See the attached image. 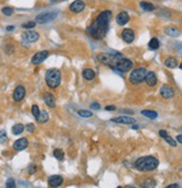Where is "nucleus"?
Masks as SVG:
<instances>
[{
  "label": "nucleus",
  "instance_id": "36",
  "mask_svg": "<svg viewBox=\"0 0 182 188\" xmlns=\"http://www.w3.org/2000/svg\"><path fill=\"white\" fill-rule=\"evenodd\" d=\"M25 129H27V131H28V133H34L35 129H36V126H35L34 124H27V125H26Z\"/></svg>",
  "mask_w": 182,
  "mask_h": 188
},
{
  "label": "nucleus",
  "instance_id": "22",
  "mask_svg": "<svg viewBox=\"0 0 182 188\" xmlns=\"http://www.w3.org/2000/svg\"><path fill=\"white\" fill-rule=\"evenodd\" d=\"M164 65L168 67V68L173 69V68H175V67L178 66V61H176V59L173 58V57H169V58L165 59Z\"/></svg>",
  "mask_w": 182,
  "mask_h": 188
},
{
  "label": "nucleus",
  "instance_id": "18",
  "mask_svg": "<svg viewBox=\"0 0 182 188\" xmlns=\"http://www.w3.org/2000/svg\"><path fill=\"white\" fill-rule=\"evenodd\" d=\"M44 101L46 102V105H47L48 107L51 108H54L56 106V100H55L53 95L49 94V92H46V94L44 95Z\"/></svg>",
  "mask_w": 182,
  "mask_h": 188
},
{
  "label": "nucleus",
  "instance_id": "38",
  "mask_svg": "<svg viewBox=\"0 0 182 188\" xmlns=\"http://www.w3.org/2000/svg\"><path fill=\"white\" fill-rule=\"evenodd\" d=\"M91 108H92V109H96V110H98V109L101 108V106H100V104L95 102V104H92V105H91Z\"/></svg>",
  "mask_w": 182,
  "mask_h": 188
},
{
  "label": "nucleus",
  "instance_id": "15",
  "mask_svg": "<svg viewBox=\"0 0 182 188\" xmlns=\"http://www.w3.org/2000/svg\"><path fill=\"white\" fill-rule=\"evenodd\" d=\"M122 38L125 42L127 44H131L135 38V35H134V31L132 30V29H124L122 31Z\"/></svg>",
  "mask_w": 182,
  "mask_h": 188
},
{
  "label": "nucleus",
  "instance_id": "33",
  "mask_svg": "<svg viewBox=\"0 0 182 188\" xmlns=\"http://www.w3.org/2000/svg\"><path fill=\"white\" fill-rule=\"evenodd\" d=\"M39 113H40V109H39V107H38L37 105H34L33 107H31V113L34 115L35 118H37V117H38Z\"/></svg>",
  "mask_w": 182,
  "mask_h": 188
},
{
  "label": "nucleus",
  "instance_id": "32",
  "mask_svg": "<svg viewBox=\"0 0 182 188\" xmlns=\"http://www.w3.org/2000/svg\"><path fill=\"white\" fill-rule=\"evenodd\" d=\"M21 27H23L24 29H33V28L36 27V22H35V21H28V22H26V24H24Z\"/></svg>",
  "mask_w": 182,
  "mask_h": 188
},
{
  "label": "nucleus",
  "instance_id": "3",
  "mask_svg": "<svg viewBox=\"0 0 182 188\" xmlns=\"http://www.w3.org/2000/svg\"><path fill=\"white\" fill-rule=\"evenodd\" d=\"M45 80L48 87L51 88H57L62 81V72L59 69H49L47 70L45 76Z\"/></svg>",
  "mask_w": 182,
  "mask_h": 188
},
{
  "label": "nucleus",
  "instance_id": "5",
  "mask_svg": "<svg viewBox=\"0 0 182 188\" xmlns=\"http://www.w3.org/2000/svg\"><path fill=\"white\" fill-rule=\"evenodd\" d=\"M133 67V62H132L130 59H126V58H120L118 59L116 64H115V67H112V68H116L118 70L122 72H126L129 71Z\"/></svg>",
  "mask_w": 182,
  "mask_h": 188
},
{
  "label": "nucleus",
  "instance_id": "25",
  "mask_svg": "<svg viewBox=\"0 0 182 188\" xmlns=\"http://www.w3.org/2000/svg\"><path fill=\"white\" fill-rule=\"evenodd\" d=\"M159 47H160L159 40H158L157 38H152L151 40H150V42H149V48L152 50H157L159 49Z\"/></svg>",
  "mask_w": 182,
  "mask_h": 188
},
{
  "label": "nucleus",
  "instance_id": "13",
  "mask_svg": "<svg viewBox=\"0 0 182 188\" xmlns=\"http://www.w3.org/2000/svg\"><path fill=\"white\" fill-rule=\"evenodd\" d=\"M28 147V140L27 138H19L18 140H16L14 143V149L17 150V152H21V150H25L26 148Z\"/></svg>",
  "mask_w": 182,
  "mask_h": 188
},
{
  "label": "nucleus",
  "instance_id": "8",
  "mask_svg": "<svg viewBox=\"0 0 182 188\" xmlns=\"http://www.w3.org/2000/svg\"><path fill=\"white\" fill-rule=\"evenodd\" d=\"M39 39V35L36 31H26L23 35V42H27V44H31V42H36Z\"/></svg>",
  "mask_w": 182,
  "mask_h": 188
},
{
  "label": "nucleus",
  "instance_id": "23",
  "mask_svg": "<svg viewBox=\"0 0 182 188\" xmlns=\"http://www.w3.org/2000/svg\"><path fill=\"white\" fill-rule=\"evenodd\" d=\"M25 130V126L23 124H16L12 126V134L14 135H20Z\"/></svg>",
  "mask_w": 182,
  "mask_h": 188
},
{
  "label": "nucleus",
  "instance_id": "41",
  "mask_svg": "<svg viewBox=\"0 0 182 188\" xmlns=\"http://www.w3.org/2000/svg\"><path fill=\"white\" fill-rule=\"evenodd\" d=\"M176 140L179 141L180 144H182V135H178V136H176Z\"/></svg>",
  "mask_w": 182,
  "mask_h": 188
},
{
  "label": "nucleus",
  "instance_id": "35",
  "mask_svg": "<svg viewBox=\"0 0 182 188\" xmlns=\"http://www.w3.org/2000/svg\"><path fill=\"white\" fill-rule=\"evenodd\" d=\"M164 140L166 141V143H168V144H170L172 147H175V146H176V141H175V140H173V139L171 138V137H170V136H169V135L166 136V137H165V138H164Z\"/></svg>",
  "mask_w": 182,
  "mask_h": 188
},
{
  "label": "nucleus",
  "instance_id": "16",
  "mask_svg": "<svg viewBox=\"0 0 182 188\" xmlns=\"http://www.w3.org/2000/svg\"><path fill=\"white\" fill-rule=\"evenodd\" d=\"M112 122H118V124L131 125V124H135V119L132 118V117H127V116H121V117H116V118H113Z\"/></svg>",
  "mask_w": 182,
  "mask_h": 188
},
{
  "label": "nucleus",
  "instance_id": "34",
  "mask_svg": "<svg viewBox=\"0 0 182 188\" xmlns=\"http://www.w3.org/2000/svg\"><path fill=\"white\" fill-rule=\"evenodd\" d=\"M6 187L7 188H15L16 187V182H15L14 178H9V179H7Z\"/></svg>",
  "mask_w": 182,
  "mask_h": 188
},
{
  "label": "nucleus",
  "instance_id": "29",
  "mask_svg": "<svg viewBox=\"0 0 182 188\" xmlns=\"http://www.w3.org/2000/svg\"><path fill=\"white\" fill-rule=\"evenodd\" d=\"M77 113H78L81 117H84V118H88V117H92L93 116V113L90 110H78L77 111Z\"/></svg>",
  "mask_w": 182,
  "mask_h": 188
},
{
  "label": "nucleus",
  "instance_id": "12",
  "mask_svg": "<svg viewBox=\"0 0 182 188\" xmlns=\"http://www.w3.org/2000/svg\"><path fill=\"white\" fill-rule=\"evenodd\" d=\"M63 183H64V179L59 175H54V176H51L48 178V186L49 187H58Z\"/></svg>",
  "mask_w": 182,
  "mask_h": 188
},
{
  "label": "nucleus",
  "instance_id": "10",
  "mask_svg": "<svg viewBox=\"0 0 182 188\" xmlns=\"http://www.w3.org/2000/svg\"><path fill=\"white\" fill-rule=\"evenodd\" d=\"M26 95V89L24 86H18L16 87V89L14 90V94H12V98H14L15 101H20V100L24 99V97Z\"/></svg>",
  "mask_w": 182,
  "mask_h": 188
},
{
  "label": "nucleus",
  "instance_id": "7",
  "mask_svg": "<svg viewBox=\"0 0 182 188\" xmlns=\"http://www.w3.org/2000/svg\"><path fill=\"white\" fill-rule=\"evenodd\" d=\"M49 56V53L47 50H42V51H38L37 53H35L31 58V64L33 65H40L42 62L46 60Z\"/></svg>",
  "mask_w": 182,
  "mask_h": 188
},
{
  "label": "nucleus",
  "instance_id": "26",
  "mask_svg": "<svg viewBox=\"0 0 182 188\" xmlns=\"http://www.w3.org/2000/svg\"><path fill=\"white\" fill-rule=\"evenodd\" d=\"M143 116L148 117V118H151V119H155L158 117V113L157 111H153V110H142L141 111Z\"/></svg>",
  "mask_w": 182,
  "mask_h": 188
},
{
  "label": "nucleus",
  "instance_id": "30",
  "mask_svg": "<svg viewBox=\"0 0 182 188\" xmlns=\"http://www.w3.org/2000/svg\"><path fill=\"white\" fill-rule=\"evenodd\" d=\"M1 12H2L5 16L10 17L12 14H14V9H12L11 7H3L2 10H1Z\"/></svg>",
  "mask_w": 182,
  "mask_h": 188
},
{
  "label": "nucleus",
  "instance_id": "11",
  "mask_svg": "<svg viewBox=\"0 0 182 188\" xmlns=\"http://www.w3.org/2000/svg\"><path fill=\"white\" fill-rule=\"evenodd\" d=\"M160 95H161L164 99H170V98H172V97L174 96V89L171 86L165 85V86H163L162 88L160 89Z\"/></svg>",
  "mask_w": 182,
  "mask_h": 188
},
{
  "label": "nucleus",
  "instance_id": "40",
  "mask_svg": "<svg viewBox=\"0 0 182 188\" xmlns=\"http://www.w3.org/2000/svg\"><path fill=\"white\" fill-rule=\"evenodd\" d=\"M106 110H115V106H106Z\"/></svg>",
  "mask_w": 182,
  "mask_h": 188
},
{
  "label": "nucleus",
  "instance_id": "42",
  "mask_svg": "<svg viewBox=\"0 0 182 188\" xmlns=\"http://www.w3.org/2000/svg\"><path fill=\"white\" fill-rule=\"evenodd\" d=\"M14 29H15L14 26H8V27H7V31H11L14 30Z\"/></svg>",
  "mask_w": 182,
  "mask_h": 188
},
{
  "label": "nucleus",
  "instance_id": "4",
  "mask_svg": "<svg viewBox=\"0 0 182 188\" xmlns=\"http://www.w3.org/2000/svg\"><path fill=\"white\" fill-rule=\"evenodd\" d=\"M145 75H146V69L144 67H141V68L134 69L131 72V75H130L129 77V80L130 83H133V85H139V83H141L145 79Z\"/></svg>",
  "mask_w": 182,
  "mask_h": 188
},
{
  "label": "nucleus",
  "instance_id": "31",
  "mask_svg": "<svg viewBox=\"0 0 182 188\" xmlns=\"http://www.w3.org/2000/svg\"><path fill=\"white\" fill-rule=\"evenodd\" d=\"M7 141V133L5 129L0 130V144H5Z\"/></svg>",
  "mask_w": 182,
  "mask_h": 188
},
{
  "label": "nucleus",
  "instance_id": "37",
  "mask_svg": "<svg viewBox=\"0 0 182 188\" xmlns=\"http://www.w3.org/2000/svg\"><path fill=\"white\" fill-rule=\"evenodd\" d=\"M37 172V167L35 165H29L28 167V173L29 174H35Z\"/></svg>",
  "mask_w": 182,
  "mask_h": 188
},
{
  "label": "nucleus",
  "instance_id": "27",
  "mask_svg": "<svg viewBox=\"0 0 182 188\" xmlns=\"http://www.w3.org/2000/svg\"><path fill=\"white\" fill-rule=\"evenodd\" d=\"M143 187H154L155 186V180L152 178H145L144 179V184H142Z\"/></svg>",
  "mask_w": 182,
  "mask_h": 188
},
{
  "label": "nucleus",
  "instance_id": "44",
  "mask_svg": "<svg viewBox=\"0 0 182 188\" xmlns=\"http://www.w3.org/2000/svg\"><path fill=\"white\" fill-rule=\"evenodd\" d=\"M180 68H181V69H182V64H181V65H180Z\"/></svg>",
  "mask_w": 182,
  "mask_h": 188
},
{
  "label": "nucleus",
  "instance_id": "43",
  "mask_svg": "<svg viewBox=\"0 0 182 188\" xmlns=\"http://www.w3.org/2000/svg\"><path fill=\"white\" fill-rule=\"evenodd\" d=\"M174 187H179V185H178V184H172V185L168 186V188H174Z\"/></svg>",
  "mask_w": 182,
  "mask_h": 188
},
{
  "label": "nucleus",
  "instance_id": "2",
  "mask_svg": "<svg viewBox=\"0 0 182 188\" xmlns=\"http://www.w3.org/2000/svg\"><path fill=\"white\" fill-rule=\"evenodd\" d=\"M135 168L140 172H151L159 166V160L153 156L141 157L135 161Z\"/></svg>",
  "mask_w": 182,
  "mask_h": 188
},
{
  "label": "nucleus",
  "instance_id": "21",
  "mask_svg": "<svg viewBox=\"0 0 182 188\" xmlns=\"http://www.w3.org/2000/svg\"><path fill=\"white\" fill-rule=\"evenodd\" d=\"M83 77H84L86 80H93V79L95 78V72H94V70L87 68V69L83 70Z\"/></svg>",
  "mask_w": 182,
  "mask_h": 188
},
{
  "label": "nucleus",
  "instance_id": "28",
  "mask_svg": "<svg viewBox=\"0 0 182 188\" xmlns=\"http://www.w3.org/2000/svg\"><path fill=\"white\" fill-rule=\"evenodd\" d=\"M54 156H55V158L58 159V160H63L65 155H64V152H63L62 149H55L54 150Z\"/></svg>",
  "mask_w": 182,
  "mask_h": 188
},
{
  "label": "nucleus",
  "instance_id": "39",
  "mask_svg": "<svg viewBox=\"0 0 182 188\" xmlns=\"http://www.w3.org/2000/svg\"><path fill=\"white\" fill-rule=\"evenodd\" d=\"M159 134H160V136H161V137H163V138H165V137L168 136V133H166L165 130H160Z\"/></svg>",
  "mask_w": 182,
  "mask_h": 188
},
{
  "label": "nucleus",
  "instance_id": "24",
  "mask_svg": "<svg viewBox=\"0 0 182 188\" xmlns=\"http://www.w3.org/2000/svg\"><path fill=\"white\" fill-rule=\"evenodd\" d=\"M140 7L145 11H153L154 10V5H152L151 2H146V1H141L140 2Z\"/></svg>",
  "mask_w": 182,
  "mask_h": 188
},
{
  "label": "nucleus",
  "instance_id": "9",
  "mask_svg": "<svg viewBox=\"0 0 182 188\" xmlns=\"http://www.w3.org/2000/svg\"><path fill=\"white\" fill-rule=\"evenodd\" d=\"M85 9V2L83 0H76L69 6V10L75 14H79Z\"/></svg>",
  "mask_w": 182,
  "mask_h": 188
},
{
  "label": "nucleus",
  "instance_id": "20",
  "mask_svg": "<svg viewBox=\"0 0 182 188\" xmlns=\"http://www.w3.org/2000/svg\"><path fill=\"white\" fill-rule=\"evenodd\" d=\"M48 119H49V116H48V113L45 110H40L39 115H38V117L36 118V120L39 124H45V122H48Z\"/></svg>",
  "mask_w": 182,
  "mask_h": 188
},
{
  "label": "nucleus",
  "instance_id": "45",
  "mask_svg": "<svg viewBox=\"0 0 182 188\" xmlns=\"http://www.w3.org/2000/svg\"><path fill=\"white\" fill-rule=\"evenodd\" d=\"M51 1H55V0H51Z\"/></svg>",
  "mask_w": 182,
  "mask_h": 188
},
{
  "label": "nucleus",
  "instance_id": "6",
  "mask_svg": "<svg viewBox=\"0 0 182 188\" xmlns=\"http://www.w3.org/2000/svg\"><path fill=\"white\" fill-rule=\"evenodd\" d=\"M57 17V12L51 11V12H42L36 17V22L38 24H48V22L53 21Z\"/></svg>",
  "mask_w": 182,
  "mask_h": 188
},
{
  "label": "nucleus",
  "instance_id": "14",
  "mask_svg": "<svg viewBox=\"0 0 182 188\" xmlns=\"http://www.w3.org/2000/svg\"><path fill=\"white\" fill-rule=\"evenodd\" d=\"M145 83L148 86L150 87H154L157 85V81H158V78L155 76L153 71H146V75H145Z\"/></svg>",
  "mask_w": 182,
  "mask_h": 188
},
{
  "label": "nucleus",
  "instance_id": "19",
  "mask_svg": "<svg viewBox=\"0 0 182 188\" xmlns=\"http://www.w3.org/2000/svg\"><path fill=\"white\" fill-rule=\"evenodd\" d=\"M164 32L168 35V36H170V37H179L180 36V31H179V29H176V28H174V27H166L164 29Z\"/></svg>",
  "mask_w": 182,
  "mask_h": 188
},
{
  "label": "nucleus",
  "instance_id": "17",
  "mask_svg": "<svg viewBox=\"0 0 182 188\" xmlns=\"http://www.w3.org/2000/svg\"><path fill=\"white\" fill-rule=\"evenodd\" d=\"M129 21H130V16L127 12H125V11L120 12V14L118 15V17H116V22H118L120 26L126 25Z\"/></svg>",
  "mask_w": 182,
  "mask_h": 188
},
{
  "label": "nucleus",
  "instance_id": "1",
  "mask_svg": "<svg viewBox=\"0 0 182 188\" xmlns=\"http://www.w3.org/2000/svg\"><path fill=\"white\" fill-rule=\"evenodd\" d=\"M112 18V12L109 10L102 11L101 14L98 15L93 24L87 28V32L92 38L94 39H102L105 35H106L107 30H109V20Z\"/></svg>",
  "mask_w": 182,
  "mask_h": 188
}]
</instances>
